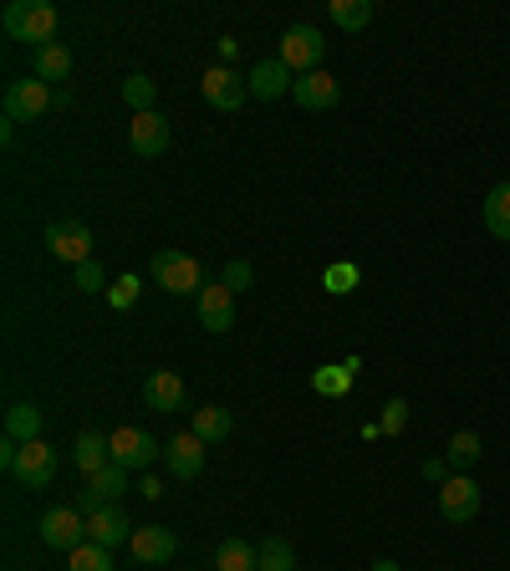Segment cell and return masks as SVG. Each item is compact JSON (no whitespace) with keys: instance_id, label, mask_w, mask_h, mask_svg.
I'll return each mask as SVG.
<instances>
[{"instance_id":"6da1fadb","label":"cell","mask_w":510,"mask_h":571,"mask_svg":"<svg viewBox=\"0 0 510 571\" xmlns=\"http://www.w3.org/2000/svg\"><path fill=\"white\" fill-rule=\"evenodd\" d=\"M52 31H57V5H46V0H11L5 5V36L11 42L46 46Z\"/></svg>"},{"instance_id":"7a4b0ae2","label":"cell","mask_w":510,"mask_h":571,"mask_svg":"<svg viewBox=\"0 0 510 571\" xmlns=\"http://www.w3.org/2000/svg\"><path fill=\"white\" fill-rule=\"evenodd\" d=\"M276 57L292 67L296 77H306V72H321V57H327V42H321V31L317 26H286L281 31V42H276Z\"/></svg>"},{"instance_id":"3957f363","label":"cell","mask_w":510,"mask_h":571,"mask_svg":"<svg viewBox=\"0 0 510 571\" xmlns=\"http://www.w3.org/2000/svg\"><path fill=\"white\" fill-rule=\"evenodd\" d=\"M204 265L194 261V255H184V250H159L154 255V286H163V292H174V296H200L204 292Z\"/></svg>"},{"instance_id":"277c9868","label":"cell","mask_w":510,"mask_h":571,"mask_svg":"<svg viewBox=\"0 0 510 571\" xmlns=\"http://www.w3.org/2000/svg\"><path fill=\"white\" fill-rule=\"evenodd\" d=\"M46 107H57V88H46L42 77H21L5 88V123H31Z\"/></svg>"},{"instance_id":"5b68a950","label":"cell","mask_w":510,"mask_h":571,"mask_svg":"<svg viewBox=\"0 0 510 571\" xmlns=\"http://www.w3.org/2000/svg\"><path fill=\"white\" fill-rule=\"evenodd\" d=\"M439 515L450 526H469L480 515V484L469 480V475H450V480L439 484Z\"/></svg>"},{"instance_id":"8992f818","label":"cell","mask_w":510,"mask_h":571,"mask_svg":"<svg viewBox=\"0 0 510 571\" xmlns=\"http://www.w3.org/2000/svg\"><path fill=\"white\" fill-rule=\"evenodd\" d=\"M46 250L77 271L82 261H92V230L82 220H52L46 225Z\"/></svg>"},{"instance_id":"52a82bcc","label":"cell","mask_w":510,"mask_h":571,"mask_svg":"<svg viewBox=\"0 0 510 571\" xmlns=\"http://www.w3.org/2000/svg\"><path fill=\"white\" fill-rule=\"evenodd\" d=\"M200 98L215 107V113H240L250 88H246V77H235L230 67H209V72L200 77Z\"/></svg>"},{"instance_id":"ba28073f","label":"cell","mask_w":510,"mask_h":571,"mask_svg":"<svg viewBox=\"0 0 510 571\" xmlns=\"http://www.w3.org/2000/svg\"><path fill=\"white\" fill-rule=\"evenodd\" d=\"M42 541L52 551H77V546L88 541V515L77 511V505H57V511L42 515Z\"/></svg>"},{"instance_id":"9c48e42d","label":"cell","mask_w":510,"mask_h":571,"mask_svg":"<svg viewBox=\"0 0 510 571\" xmlns=\"http://www.w3.org/2000/svg\"><path fill=\"white\" fill-rule=\"evenodd\" d=\"M107 449H113V465H123V469H148L154 455H159L154 434H148V429H133V424H117L113 434H107Z\"/></svg>"},{"instance_id":"30bf717a","label":"cell","mask_w":510,"mask_h":571,"mask_svg":"<svg viewBox=\"0 0 510 571\" xmlns=\"http://www.w3.org/2000/svg\"><path fill=\"white\" fill-rule=\"evenodd\" d=\"M194 311H200L204 332H230L235 327V292L225 281H204V292L194 296Z\"/></svg>"},{"instance_id":"8fae6325","label":"cell","mask_w":510,"mask_h":571,"mask_svg":"<svg viewBox=\"0 0 510 571\" xmlns=\"http://www.w3.org/2000/svg\"><path fill=\"white\" fill-rule=\"evenodd\" d=\"M11 475L21 484H31V490H46V484H52V475H57V449H52L46 439L21 444V455H15Z\"/></svg>"},{"instance_id":"7c38bea8","label":"cell","mask_w":510,"mask_h":571,"mask_svg":"<svg viewBox=\"0 0 510 571\" xmlns=\"http://www.w3.org/2000/svg\"><path fill=\"white\" fill-rule=\"evenodd\" d=\"M128 490V469L123 465H107V469H98L88 480V490L77 495V511L82 515H92V511H107V505H117V495Z\"/></svg>"},{"instance_id":"4fadbf2b","label":"cell","mask_w":510,"mask_h":571,"mask_svg":"<svg viewBox=\"0 0 510 571\" xmlns=\"http://www.w3.org/2000/svg\"><path fill=\"white\" fill-rule=\"evenodd\" d=\"M246 88H250V98H265V103H276V98H286V92L296 88V72H292V67H286L281 57H265V61H256V67H250Z\"/></svg>"},{"instance_id":"5bb4252c","label":"cell","mask_w":510,"mask_h":571,"mask_svg":"<svg viewBox=\"0 0 510 571\" xmlns=\"http://www.w3.org/2000/svg\"><path fill=\"white\" fill-rule=\"evenodd\" d=\"M128 144L138 159H159L163 148H169V117L154 107V113H133L128 123Z\"/></svg>"},{"instance_id":"9a60e30c","label":"cell","mask_w":510,"mask_h":571,"mask_svg":"<svg viewBox=\"0 0 510 571\" xmlns=\"http://www.w3.org/2000/svg\"><path fill=\"white\" fill-rule=\"evenodd\" d=\"M144 403H148L154 413H184V409H190L184 378H179V373H169V367L148 373V382H144Z\"/></svg>"},{"instance_id":"2e32d148","label":"cell","mask_w":510,"mask_h":571,"mask_svg":"<svg viewBox=\"0 0 510 571\" xmlns=\"http://www.w3.org/2000/svg\"><path fill=\"white\" fill-rule=\"evenodd\" d=\"M128 546H133V557L144 561V567H163V561L179 551V536L169 526H138Z\"/></svg>"},{"instance_id":"e0dca14e","label":"cell","mask_w":510,"mask_h":571,"mask_svg":"<svg viewBox=\"0 0 510 571\" xmlns=\"http://www.w3.org/2000/svg\"><path fill=\"white\" fill-rule=\"evenodd\" d=\"M163 465H169L174 480H194V475L204 469V439H194V434H174V439L163 444Z\"/></svg>"},{"instance_id":"ac0fdd59","label":"cell","mask_w":510,"mask_h":571,"mask_svg":"<svg viewBox=\"0 0 510 571\" xmlns=\"http://www.w3.org/2000/svg\"><path fill=\"white\" fill-rule=\"evenodd\" d=\"M133 521L123 511H117V505H107V511H92L88 515V541H98V546H107V551H113V546H123V541H133Z\"/></svg>"},{"instance_id":"d6986e66","label":"cell","mask_w":510,"mask_h":571,"mask_svg":"<svg viewBox=\"0 0 510 571\" xmlns=\"http://www.w3.org/2000/svg\"><path fill=\"white\" fill-rule=\"evenodd\" d=\"M31 77H42L46 88H57V82H67L72 77V52L61 42H46L31 52Z\"/></svg>"},{"instance_id":"ffe728a7","label":"cell","mask_w":510,"mask_h":571,"mask_svg":"<svg viewBox=\"0 0 510 571\" xmlns=\"http://www.w3.org/2000/svg\"><path fill=\"white\" fill-rule=\"evenodd\" d=\"M337 77L332 72H306V77H296V88H292V98L306 107V113H321V107H332L337 103Z\"/></svg>"},{"instance_id":"44dd1931","label":"cell","mask_w":510,"mask_h":571,"mask_svg":"<svg viewBox=\"0 0 510 571\" xmlns=\"http://www.w3.org/2000/svg\"><path fill=\"white\" fill-rule=\"evenodd\" d=\"M72 465L82 469V475H98V469L113 465V449H107V434H82V439L72 444Z\"/></svg>"},{"instance_id":"7402d4cb","label":"cell","mask_w":510,"mask_h":571,"mask_svg":"<svg viewBox=\"0 0 510 571\" xmlns=\"http://www.w3.org/2000/svg\"><path fill=\"white\" fill-rule=\"evenodd\" d=\"M358 357H342V363H332V367H317V373H311V388H317V393H327V398H342L352 388V378H358Z\"/></svg>"},{"instance_id":"603a6c76","label":"cell","mask_w":510,"mask_h":571,"mask_svg":"<svg viewBox=\"0 0 510 571\" xmlns=\"http://www.w3.org/2000/svg\"><path fill=\"white\" fill-rule=\"evenodd\" d=\"M5 439H15V444L42 439V409L36 403H11L5 409Z\"/></svg>"},{"instance_id":"cb8c5ba5","label":"cell","mask_w":510,"mask_h":571,"mask_svg":"<svg viewBox=\"0 0 510 571\" xmlns=\"http://www.w3.org/2000/svg\"><path fill=\"white\" fill-rule=\"evenodd\" d=\"M230 429H235V419H230V409H219V403H209V409H194V439H204V444H219V439H230Z\"/></svg>"},{"instance_id":"d4e9b609","label":"cell","mask_w":510,"mask_h":571,"mask_svg":"<svg viewBox=\"0 0 510 571\" xmlns=\"http://www.w3.org/2000/svg\"><path fill=\"white\" fill-rule=\"evenodd\" d=\"M256 571H296V551L286 536H265L256 541Z\"/></svg>"},{"instance_id":"484cf974","label":"cell","mask_w":510,"mask_h":571,"mask_svg":"<svg viewBox=\"0 0 510 571\" xmlns=\"http://www.w3.org/2000/svg\"><path fill=\"white\" fill-rule=\"evenodd\" d=\"M485 230L496 240H510V184H496L485 194Z\"/></svg>"},{"instance_id":"4316f807","label":"cell","mask_w":510,"mask_h":571,"mask_svg":"<svg viewBox=\"0 0 510 571\" xmlns=\"http://www.w3.org/2000/svg\"><path fill=\"white\" fill-rule=\"evenodd\" d=\"M480 455H485V444H480V434H475V429H460V434H454L450 439V469H460V475H465L469 465H480Z\"/></svg>"},{"instance_id":"83f0119b","label":"cell","mask_w":510,"mask_h":571,"mask_svg":"<svg viewBox=\"0 0 510 571\" xmlns=\"http://www.w3.org/2000/svg\"><path fill=\"white\" fill-rule=\"evenodd\" d=\"M215 571H256V546L230 536V541H219L215 551Z\"/></svg>"},{"instance_id":"f1b7e54d","label":"cell","mask_w":510,"mask_h":571,"mask_svg":"<svg viewBox=\"0 0 510 571\" xmlns=\"http://www.w3.org/2000/svg\"><path fill=\"white\" fill-rule=\"evenodd\" d=\"M154 98H159V82L144 72H133L128 82H123V103L133 107V113H154Z\"/></svg>"},{"instance_id":"f546056e","label":"cell","mask_w":510,"mask_h":571,"mask_svg":"<svg viewBox=\"0 0 510 571\" xmlns=\"http://www.w3.org/2000/svg\"><path fill=\"white\" fill-rule=\"evenodd\" d=\"M332 21L342 31H363L373 21V0H332Z\"/></svg>"},{"instance_id":"4dcf8cb0","label":"cell","mask_w":510,"mask_h":571,"mask_svg":"<svg viewBox=\"0 0 510 571\" xmlns=\"http://www.w3.org/2000/svg\"><path fill=\"white\" fill-rule=\"evenodd\" d=\"M67 557H72V567L67 571H113V551L98 546V541H82L77 551H67Z\"/></svg>"},{"instance_id":"1f68e13d","label":"cell","mask_w":510,"mask_h":571,"mask_svg":"<svg viewBox=\"0 0 510 571\" xmlns=\"http://www.w3.org/2000/svg\"><path fill=\"white\" fill-rule=\"evenodd\" d=\"M138 296H144V276H117L113 286H107V301H113V311H128V307H138Z\"/></svg>"},{"instance_id":"d6a6232c","label":"cell","mask_w":510,"mask_h":571,"mask_svg":"<svg viewBox=\"0 0 510 571\" xmlns=\"http://www.w3.org/2000/svg\"><path fill=\"white\" fill-rule=\"evenodd\" d=\"M358 281H363V271H358V265H352V261H337V265H327L321 286H327L332 296H348L352 286H358Z\"/></svg>"},{"instance_id":"836d02e7","label":"cell","mask_w":510,"mask_h":571,"mask_svg":"<svg viewBox=\"0 0 510 571\" xmlns=\"http://www.w3.org/2000/svg\"><path fill=\"white\" fill-rule=\"evenodd\" d=\"M72 286H77V292H107V271H102V265L98 261H82V265H77V271H72Z\"/></svg>"},{"instance_id":"e575fe53","label":"cell","mask_w":510,"mask_h":571,"mask_svg":"<svg viewBox=\"0 0 510 571\" xmlns=\"http://www.w3.org/2000/svg\"><path fill=\"white\" fill-rule=\"evenodd\" d=\"M219 281H225V286L240 296V292H250V286H256V265H250V261H230L225 271H219Z\"/></svg>"},{"instance_id":"d590c367","label":"cell","mask_w":510,"mask_h":571,"mask_svg":"<svg viewBox=\"0 0 510 571\" xmlns=\"http://www.w3.org/2000/svg\"><path fill=\"white\" fill-rule=\"evenodd\" d=\"M408 429V403L394 398V403H383V434H404Z\"/></svg>"},{"instance_id":"8d00e7d4","label":"cell","mask_w":510,"mask_h":571,"mask_svg":"<svg viewBox=\"0 0 510 571\" xmlns=\"http://www.w3.org/2000/svg\"><path fill=\"white\" fill-rule=\"evenodd\" d=\"M235 57H240V42L235 36H219V67H230Z\"/></svg>"},{"instance_id":"74e56055","label":"cell","mask_w":510,"mask_h":571,"mask_svg":"<svg viewBox=\"0 0 510 571\" xmlns=\"http://www.w3.org/2000/svg\"><path fill=\"white\" fill-rule=\"evenodd\" d=\"M423 475H429L434 484H444V480H450V459H429V465H423Z\"/></svg>"},{"instance_id":"f35d334b","label":"cell","mask_w":510,"mask_h":571,"mask_svg":"<svg viewBox=\"0 0 510 571\" xmlns=\"http://www.w3.org/2000/svg\"><path fill=\"white\" fill-rule=\"evenodd\" d=\"M138 495H144V500H159V495H163V484H159V480H154V475H148V480H144V484H138Z\"/></svg>"},{"instance_id":"ab89813d","label":"cell","mask_w":510,"mask_h":571,"mask_svg":"<svg viewBox=\"0 0 510 571\" xmlns=\"http://www.w3.org/2000/svg\"><path fill=\"white\" fill-rule=\"evenodd\" d=\"M373 571H398V561H378V567H373Z\"/></svg>"}]
</instances>
